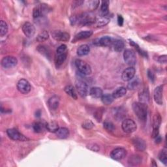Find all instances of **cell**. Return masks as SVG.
Returning <instances> with one entry per match:
<instances>
[{"mask_svg": "<svg viewBox=\"0 0 167 167\" xmlns=\"http://www.w3.org/2000/svg\"><path fill=\"white\" fill-rule=\"evenodd\" d=\"M132 109L138 118L143 122H146L148 114V108L145 103L141 102H135L132 104Z\"/></svg>", "mask_w": 167, "mask_h": 167, "instance_id": "6da1fadb", "label": "cell"}, {"mask_svg": "<svg viewBox=\"0 0 167 167\" xmlns=\"http://www.w3.org/2000/svg\"><path fill=\"white\" fill-rule=\"evenodd\" d=\"M68 50L65 44L60 45L56 50V53L55 55L54 62L57 67L62 65L66 60L67 57Z\"/></svg>", "mask_w": 167, "mask_h": 167, "instance_id": "7a4b0ae2", "label": "cell"}, {"mask_svg": "<svg viewBox=\"0 0 167 167\" xmlns=\"http://www.w3.org/2000/svg\"><path fill=\"white\" fill-rule=\"evenodd\" d=\"M96 18L93 16L90 13H83L82 15L78 16V17L75 18L73 20L74 22H78L82 25H91L95 23Z\"/></svg>", "mask_w": 167, "mask_h": 167, "instance_id": "3957f363", "label": "cell"}, {"mask_svg": "<svg viewBox=\"0 0 167 167\" xmlns=\"http://www.w3.org/2000/svg\"><path fill=\"white\" fill-rule=\"evenodd\" d=\"M75 65L78 71L83 75H89L91 73V68L90 65L82 59H77Z\"/></svg>", "mask_w": 167, "mask_h": 167, "instance_id": "277c9868", "label": "cell"}, {"mask_svg": "<svg viewBox=\"0 0 167 167\" xmlns=\"http://www.w3.org/2000/svg\"><path fill=\"white\" fill-rule=\"evenodd\" d=\"M123 58L125 63L131 66H134L137 62V57L135 51L132 49H127L123 53Z\"/></svg>", "mask_w": 167, "mask_h": 167, "instance_id": "5b68a950", "label": "cell"}, {"mask_svg": "<svg viewBox=\"0 0 167 167\" xmlns=\"http://www.w3.org/2000/svg\"><path fill=\"white\" fill-rule=\"evenodd\" d=\"M161 121L162 118L159 114H155L153 118V132L151 135L153 138H155L159 135V130L160 125L161 124Z\"/></svg>", "mask_w": 167, "mask_h": 167, "instance_id": "8992f818", "label": "cell"}, {"mask_svg": "<svg viewBox=\"0 0 167 167\" xmlns=\"http://www.w3.org/2000/svg\"><path fill=\"white\" fill-rule=\"evenodd\" d=\"M122 129L127 133H132L135 132L137 128L136 123L131 119H125L122 125Z\"/></svg>", "mask_w": 167, "mask_h": 167, "instance_id": "52a82bcc", "label": "cell"}, {"mask_svg": "<svg viewBox=\"0 0 167 167\" xmlns=\"http://www.w3.org/2000/svg\"><path fill=\"white\" fill-rule=\"evenodd\" d=\"M17 89L22 94H28L30 92L31 87L27 80L21 79L17 83Z\"/></svg>", "mask_w": 167, "mask_h": 167, "instance_id": "ba28073f", "label": "cell"}, {"mask_svg": "<svg viewBox=\"0 0 167 167\" xmlns=\"http://www.w3.org/2000/svg\"><path fill=\"white\" fill-rule=\"evenodd\" d=\"M7 134L9 137L13 140H20V141H26L28 138L24 137L16 129H9L7 131Z\"/></svg>", "mask_w": 167, "mask_h": 167, "instance_id": "9c48e42d", "label": "cell"}, {"mask_svg": "<svg viewBox=\"0 0 167 167\" xmlns=\"http://www.w3.org/2000/svg\"><path fill=\"white\" fill-rule=\"evenodd\" d=\"M49 8L46 5H39L33 9V16L35 18H38L39 17L43 16L46 13H48Z\"/></svg>", "mask_w": 167, "mask_h": 167, "instance_id": "30bf717a", "label": "cell"}, {"mask_svg": "<svg viewBox=\"0 0 167 167\" xmlns=\"http://www.w3.org/2000/svg\"><path fill=\"white\" fill-rule=\"evenodd\" d=\"M76 88L78 94L81 97H84L88 95L89 93L88 86L85 82L78 81L76 83Z\"/></svg>", "mask_w": 167, "mask_h": 167, "instance_id": "8fae6325", "label": "cell"}, {"mask_svg": "<svg viewBox=\"0 0 167 167\" xmlns=\"http://www.w3.org/2000/svg\"><path fill=\"white\" fill-rule=\"evenodd\" d=\"M18 59L14 56H6L2 60V65L4 68L9 69L17 65Z\"/></svg>", "mask_w": 167, "mask_h": 167, "instance_id": "7c38bea8", "label": "cell"}, {"mask_svg": "<svg viewBox=\"0 0 167 167\" xmlns=\"http://www.w3.org/2000/svg\"><path fill=\"white\" fill-rule=\"evenodd\" d=\"M52 37L56 41L66 42L68 41L70 39V35L68 33L62 31H54L52 33Z\"/></svg>", "mask_w": 167, "mask_h": 167, "instance_id": "4fadbf2b", "label": "cell"}, {"mask_svg": "<svg viewBox=\"0 0 167 167\" xmlns=\"http://www.w3.org/2000/svg\"><path fill=\"white\" fill-rule=\"evenodd\" d=\"M126 155L127 151L125 149L118 148L111 152L110 157L114 160H116V161H120V160H122L123 158H125Z\"/></svg>", "mask_w": 167, "mask_h": 167, "instance_id": "5bb4252c", "label": "cell"}, {"mask_svg": "<svg viewBox=\"0 0 167 167\" xmlns=\"http://www.w3.org/2000/svg\"><path fill=\"white\" fill-rule=\"evenodd\" d=\"M22 31L24 33V35L29 38L34 36L35 33V28L31 23L30 22H26L22 26Z\"/></svg>", "mask_w": 167, "mask_h": 167, "instance_id": "9a60e30c", "label": "cell"}, {"mask_svg": "<svg viewBox=\"0 0 167 167\" xmlns=\"http://www.w3.org/2000/svg\"><path fill=\"white\" fill-rule=\"evenodd\" d=\"M153 97L156 103L162 105L163 103V86H157L154 90Z\"/></svg>", "mask_w": 167, "mask_h": 167, "instance_id": "2e32d148", "label": "cell"}, {"mask_svg": "<svg viewBox=\"0 0 167 167\" xmlns=\"http://www.w3.org/2000/svg\"><path fill=\"white\" fill-rule=\"evenodd\" d=\"M135 72H136L135 69L134 67H130L125 69L123 71L122 75V78L123 81L125 82L130 81L134 78L135 75Z\"/></svg>", "mask_w": 167, "mask_h": 167, "instance_id": "e0dca14e", "label": "cell"}, {"mask_svg": "<svg viewBox=\"0 0 167 167\" xmlns=\"http://www.w3.org/2000/svg\"><path fill=\"white\" fill-rule=\"evenodd\" d=\"M132 144L134 145L135 148L140 151H144L146 148V144L144 140L140 138H135L132 139Z\"/></svg>", "mask_w": 167, "mask_h": 167, "instance_id": "ac0fdd59", "label": "cell"}, {"mask_svg": "<svg viewBox=\"0 0 167 167\" xmlns=\"http://www.w3.org/2000/svg\"><path fill=\"white\" fill-rule=\"evenodd\" d=\"M138 98L141 103H147L150 100V92L148 88H144L140 91Z\"/></svg>", "mask_w": 167, "mask_h": 167, "instance_id": "d6986e66", "label": "cell"}, {"mask_svg": "<svg viewBox=\"0 0 167 167\" xmlns=\"http://www.w3.org/2000/svg\"><path fill=\"white\" fill-rule=\"evenodd\" d=\"M49 106L52 110H56L58 109L59 104V97L57 95L51 97L49 100Z\"/></svg>", "mask_w": 167, "mask_h": 167, "instance_id": "ffe728a7", "label": "cell"}, {"mask_svg": "<svg viewBox=\"0 0 167 167\" xmlns=\"http://www.w3.org/2000/svg\"><path fill=\"white\" fill-rule=\"evenodd\" d=\"M92 34H93L92 31H82L81 32L78 33L77 35H76L74 40L72 41V43H75V41H80V40L88 39L90 37H91Z\"/></svg>", "mask_w": 167, "mask_h": 167, "instance_id": "44dd1931", "label": "cell"}, {"mask_svg": "<svg viewBox=\"0 0 167 167\" xmlns=\"http://www.w3.org/2000/svg\"><path fill=\"white\" fill-rule=\"evenodd\" d=\"M110 18L109 16V15H106V16L101 15L99 18H96L95 23L99 27H102V26H104L110 22Z\"/></svg>", "mask_w": 167, "mask_h": 167, "instance_id": "7402d4cb", "label": "cell"}, {"mask_svg": "<svg viewBox=\"0 0 167 167\" xmlns=\"http://www.w3.org/2000/svg\"><path fill=\"white\" fill-rule=\"evenodd\" d=\"M90 95L93 98H101L103 95V91L101 88L98 87H94L90 90Z\"/></svg>", "mask_w": 167, "mask_h": 167, "instance_id": "603a6c76", "label": "cell"}, {"mask_svg": "<svg viewBox=\"0 0 167 167\" xmlns=\"http://www.w3.org/2000/svg\"><path fill=\"white\" fill-rule=\"evenodd\" d=\"M58 138L61 139H65L67 138L69 135V131L65 128H59L58 130L55 132Z\"/></svg>", "mask_w": 167, "mask_h": 167, "instance_id": "cb8c5ba5", "label": "cell"}, {"mask_svg": "<svg viewBox=\"0 0 167 167\" xmlns=\"http://www.w3.org/2000/svg\"><path fill=\"white\" fill-rule=\"evenodd\" d=\"M64 90H65V93H67V94L69 95V96H71L72 98H73L75 100L77 99L78 96H77V94L76 90H75L74 87H73L72 86L68 85V86H65V88H64Z\"/></svg>", "mask_w": 167, "mask_h": 167, "instance_id": "d4e9b609", "label": "cell"}, {"mask_svg": "<svg viewBox=\"0 0 167 167\" xmlns=\"http://www.w3.org/2000/svg\"><path fill=\"white\" fill-rule=\"evenodd\" d=\"M90 49L88 45L87 44H82L80 46L78 50H77V54L79 56H86L89 54Z\"/></svg>", "mask_w": 167, "mask_h": 167, "instance_id": "484cf974", "label": "cell"}, {"mask_svg": "<svg viewBox=\"0 0 167 167\" xmlns=\"http://www.w3.org/2000/svg\"><path fill=\"white\" fill-rule=\"evenodd\" d=\"M127 93V89L124 87H120L117 88L112 93V96L114 99H118L125 95Z\"/></svg>", "mask_w": 167, "mask_h": 167, "instance_id": "4316f807", "label": "cell"}, {"mask_svg": "<svg viewBox=\"0 0 167 167\" xmlns=\"http://www.w3.org/2000/svg\"><path fill=\"white\" fill-rule=\"evenodd\" d=\"M97 44L103 46H108L112 43V39L109 36H104L98 40Z\"/></svg>", "mask_w": 167, "mask_h": 167, "instance_id": "83f0119b", "label": "cell"}, {"mask_svg": "<svg viewBox=\"0 0 167 167\" xmlns=\"http://www.w3.org/2000/svg\"><path fill=\"white\" fill-rule=\"evenodd\" d=\"M114 117L118 120L122 119L126 116L125 115V111L122 107L114 109Z\"/></svg>", "mask_w": 167, "mask_h": 167, "instance_id": "f1b7e54d", "label": "cell"}, {"mask_svg": "<svg viewBox=\"0 0 167 167\" xmlns=\"http://www.w3.org/2000/svg\"><path fill=\"white\" fill-rule=\"evenodd\" d=\"M37 50L39 53H41V54L45 56L46 58H50L51 56L50 51L47 46H46L44 45H39L37 46Z\"/></svg>", "mask_w": 167, "mask_h": 167, "instance_id": "f546056e", "label": "cell"}, {"mask_svg": "<svg viewBox=\"0 0 167 167\" xmlns=\"http://www.w3.org/2000/svg\"><path fill=\"white\" fill-rule=\"evenodd\" d=\"M46 129L49 132H56L59 129V125L56 122H50L46 124Z\"/></svg>", "mask_w": 167, "mask_h": 167, "instance_id": "4dcf8cb0", "label": "cell"}, {"mask_svg": "<svg viewBox=\"0 0 167 167\" xmlns=\"http://www.w3.org/2000/svg\"><path fill=\"white\" fill-rule=\"evenodd\" d=\"M45 128H46V125H44L42 122H35L33 124V130H34L35 132H37V133L42 132L44 130Z\"/></svg>", "mask_w": 167, "mask_h": 167, "instance_id": "1f68e13d", "label": "cell"}, {"mask_svg": "<svg viewBox=\"0 0 167 167\" xmlns=\"http://www.w3.org/2000/svg\"><path fill=\"white\" fill-rule=\"evenodd\" d=\"M114 49L116 52H121L124 49V43L122 40H116V41L113 43Z\"/></svg>", "mask_w": 167, "mask_h": 167, "instance_id": "d6a6232c", "label": "cell"}, {"mask_svg": "<svg viewBox=\"0 0 167 167\" xmlns=\"http://www.w3.org/2000/svg\"><path fill=\"white\" fill-rule=\"evenodd\" d=\"M109 1H103L101 4V11L102 12V15L106 16L109 15Z\"/></svg>", "mask_w": 167, "mask_h": 167, "instance_id": "836d02e7", "label": "cell"}, {"mask_svg": "<svg viewBox=\"0 0 167 167\" xmlns=\"http://www.w3.org/2000/svg\"><path fill=\"white\" fill-rule=\"evenodd\" d=\"M114 98L113 97L112 95L108 94V93L104 95L103 94V95L101 97V101L103 103L106 105H109L112 104V102L114 101Z\"/></svg>", "mask_w": 167, "mask_h": 167, "instance_id": "e575fe53", "label": "cell"}, {"mask_svg": "<svg viewBox=\"0 0 167 167\" xmlns=\"http://www.w3.org/2000/svg\"><path fill=\"white\" fill-rule=\"evenodd\" d=\"M49 38V34L47 31H43L41 33H40L37 37V41L38 42H43L45 41Z\"/></svg>", "mask_w": 167, "mask_h": 167, "instance_id": "d590c367", "label": "cell"}, {"mask_svg": "<svg viewBox=\"0 0 167 167\" xmlns=\"http://www.w3.org/2000/svg\"><path fill=\"white\" fill-rule=\"evenodd\" d=\"M141 158L138 155H134L129 159V163L131 165H137L141 163Z\"/></svg>", "mask_w": 167, "mask_h": 167, "instance_id": "8d00e7d4", "label": "cell"}, {"mask_svg": "<svg viewBox=\"0 0 167 167\" xmlns=\"http://www.w3.org/2000/svg\"><path fill=\"white\" fill-rule=\"evenodd\" d=\"M8 31V26L4 21L0 22V35L3 36Z\"/></svg>", "mask_w": 167, "mask_h": 167, "instance_id": "74e56055", "label": "cell"}, {"mask_svg": "<svg viewBox=\"0 0 167 167\" xmlns=\"http://www.w3.org/2000/svg\"><path fill=\"white\" fill-rule=\"evenodd\" d=\"M104 128L109 132H113L116 129L115 125L112 122L110 121H105L104 123Z\"/></svg>", "mask_w": 167, "mask_h": 167, "instance_id": "f35d334b", "label": "cell"}, {"mask_svg": "<svg viewBox=\"0 0 167 167\" xmlns=\"http://www.w3.org/2000/svg\"><path fill=\"white\" fill-rule=\"evenodd\" d=\"M159 159L163 164L166 165L167 163V154H166V149H163L160 151L159 154Z\"/></svg>", "mask_w": 167, "mask_h": 167, "instance_id": "ab89813d", "label": "cell"}, {"mask_svg": "<svg viewBox=\"0 0 167 167\" xmlns=\"http://www.w3.org/2000/svg\"><path fill=\"white\" fill-rule=\"evenodd\" d=\"M93 126H94V124L90 120H86L82 123V128L86 130L91 129L93 128Z\"/></svg>", "mask_w": 167, "mask_h": 167, "instance_id": "60d3db41", "label": "cell"}, {"mask_svg": "<svg viewBox=\"0 0 167 167\" xmlns=\"http://www.w3.org/2000/svg\"><path fill=\"white\" fill-rule=\"evenodd\" d=\"M103 110L104 109L103 108H101L100 109H99L95 114V118L98 122L101 121L103 114V112H104Z\"/></svg>", "mask_w": 167, "mask_h": 167, "instance_id": "b9f144b4", "label": "cell"}, {"mask_svg": "<svg viewBox=\"0 0 167 167\" xmlns=\"http://www.w3.org/2000/svg\"><path fill=\"white\" fill-rule=\"evenodd\" d=\"M130 44L131 45H132V46H135V49H137V50L139 52V54H141L142 56H147V53H146V52H144L143 50H142L141 49H140V47H139V46L135 43V42H134V41H130Z\"/></svg>", "mask_w": 167, "mask_h": 167, "instance_id": "7bdbcfd3", "label": "cell"}, {"mask_svg": "<svg viewBox=\"0 0 167 167\" xmlns=\"http://www.w3.org/2000/svg\"><path fill=\"white\" fill-rule=\"evenodd\" d=\"M138 85H139V82L137 80V81H132V82L129 83L128 86V88L129 90H135V88H137Z\"/></svg>", "mask_w": 167, "mask_h": 167, "instance_id": "ee69618b", "label": "cell"}, {"mask_svg": "<svg viewBox=\"0 0 167 167\" xmlns=\"http://www.w3.org/2000/svg\"><path fill=\"white\" fill-rule=\"evenodd\" d=\"M99 4V1H92V2H89V9H90L91 10H95Z\"/></svg>", "mask_w": 167, "mask_h": 167, "instance_id": "f6af8a7d", "label": "cell"}, {"mask_svg": "<svg viewBox=\"0 0 167 167\" xmlns=\"http://www.w3.org/2000/svg\"><path fill=\"white\" fill-rule=\"evenodd\" d=\"M88 148L90 149V150H92V151H98L99 150V146L98 145H97V144H89L88 146Z\"/></svg>", "mask_w": 167, "mask_h": 167, "instance_id": "bcb514c9", "label": "cell"}, {"mask_svg": "<svg viewBox=\"0 0 167 167\" xmlns=\"http://www.w3.org/2000/svg\"><path fill=\"white\" fill-rule=\"evenodd\" d=\"M148 77L150 81L151 82H154L155 80V76L154 75V73H153L151 70L148 71Z\"/></svg>", "mask_w": 167, "mask_h": 167, "instance_id": "7dc6e473", "label": "cell"}, {"mask_svg": "<svg viewBox=\"0 0 167 167\" xmlns=\"http://www.w3.org/2000/svg\"><path fill=\"white\" fill-rule=\"evenodd\" d=\"M158 61L160 63H166V61H167V56H166V55H163V56H160L159 58Z\"/></svg>", "mask_w": 167, "mask_h": 167, "instance_id": "c3c4849f", "label": "cell"}, {"mask_svg": "<svg viewBox=\"0 0 167 167\" xmlns=\"http://www.w3.org/2000/svg\"><path fill=\"white\" fill-rule=\"evenodd\" d=\"M123 18L122 17V15H118V24L120 26H122L123 24Z\"/></svg>", "mask_w": 167, "mask_h": 167, "instance_id": "681fc988", "label": "cell"}, {"mask_svg": "<svg viewBox=\"0 0 167 167\" xmlns=\"http://www.w3.org/2000/svg\"><path fill=\"white\" fill-rule=\"evenodd\" d=\"M155 143H157V144H159L160 142H161V140H162L161 137H160L159 135H158L157 137H155Z\"/></svg>", "mask_w": 167, "mask_h": 167, "instance_id": "f907efd6", "label": "cell"}, {"mask_svg": "<svg viewBox=\"0 0 167 167\" xmlns=\"http://www.w3.org/2000/svg\"><path fill=\"white\" fill-rule=\"evenodd\" d=\"M35 114H36V116H37V117H40V116H41V110H37V111L36 112Z\"/></svg>", "mask_w": 167, "mask_h": 167, "instance_id": "816d5d0a", "label": "cell"}]
</instances>
